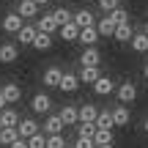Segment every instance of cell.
<instances>
[{
  "label": "cell",
  "mask_w": 148,
  "mask_h": 148,
  "mask_svg": "<svg viewBox=\"0 0 148 148\" xmlns=\"http://www.w3.org/2000/svg\"><path fill=\"white\" fill-rule=\"evenodd\" d=\"M74 25H77L79 30H85V27H96L99 22H96V14H93V11L79 8V11H74Z\"/></svg>",
  "instance_id": "1"
},
{
  "label": "cell",
  "mask_w": 148,
  "mask_h": 148,
  "mask_svg": "<svg viewBox=\"0 0 148 148\" xmlns=\"http://www.w3.org/2000/svg\"><path fill=\"white\" fill-rule=\"evenodd\" d=\"M134 99H137V88H134L132 79L118 85V101H121V104H129V101H134Z\"/></svg>",
  "instance_id": "2"
},
{
  "label": "cell",
  "mask_w": 148,
  "mask_h": 148,
  "mask_svg": "<svg viewBox=\"0 0 148 148\" xmlns=\"http://www.w3.org/2000/svg\"><path fill=\"white\" fill-rule=\"evenodd\" d=\"M36 27H38V33H49V36L60 30V25H58V19H55V14H41Z\"/></svg>",
  "instance_id": "3"
},
{
  "label": "cell",
  "mask_w": 148,
  "mask_h": 148,
  "mask_svg": "<svg viewBox=\"0 0 148 148\" xmlns=\"http://www.w3.org/2000/svg\"><path fill=\"white\" fill-rule=\"evenodd\" d=\"M30 110L38 112V115H44V112L52 110V99H49L47 93H36V96H33V101H30Z\"/></svg>",
  "instance_id": "4"
},
{
  "label": "cell",
  "mask_w": 148,
  "mask_h": 148,
  "mask_svg": "<svg viewBox=\"0 0 148 148\" xmlns=\"http://www.w3.org/2000/svg\"><path fill=\"white\" fill-rule=\"evenodd\" d=\"M19 137H25V140H30V137H36L38 132H41V126H38L36 121H33V118H22L19 121Z\"/></svg>",
  "instance_id": "5"
},
{
  "label": "cell",
  "mask_w": 148,
  "mask_h": 148,
  "mask_svg": "<svg viewBox=\"0 0 148 148\" xmlns=\"http://www.w3.org/2000/svg\"><path fill=\"white\" fill-rule=\"evenodd\" d=\"M63 126L66 123H63V118H60V112L58 115H47V121H44V134H47V137L49 134H63Z\"/></svg>",
  "instance_id": "6"
},
{
  "label": "cell",
  "mask_w": 148,
  "mask_h": 148,
  "mask_svg": "<svg viewBox=\"0 0 148 148\" xmlns=\"http://www.w3.org/2000/svg\"><path fill=\"white\" fill-rule=\"evenodd\" d=\"M22 19H25V16L16 14V11H14V14H5V19H3V30H5V33H14V36H16V33L25 27V25H22Z\"/></svg>",
  "instance_id": "7"
},
{
  "label": "cell",
  "mask_w": 148,
  "mask_h": 148,
  "mask_svg": "<svg viewBox=\"0 0 148 148\" xmlns=\"http://www.w3.org/2000/svg\"><path fill=\"white\" fill-rule=\"evenodd\" d=\"M112 90H118V82H115L112 77H101L99 82L93 85V93H96V96H110Z\"/></svg>",
  "instance_id": "8"
},
{
  "label": "cell",
  "mask_w": 148,
  "mask_h": 148,
  "mask_svg": "<svg viewBox=\"0 0 148 148\" xmlns=\"http://www.w3.org/2000/svg\"><path fill=\"white\" fill-rule=\"evenodd\" d=\"M99 60H101V55H99V49H96V47H85L82 55H79L82 69H88V66H99Z\"/></svg>",
  "instance_id": "9"
},
{
  "label": "cell",
  "mask_w": 148,
  "mask_h": 148,
  "mask_svg": "<svg viewBox=\"0 0 148 148\" xmlns=\"http://www.w3.org/2000/svg\"><path fill=\"white\" fill-rule=\"evenodd\" d=\"M16 126H19V112L16 110L8 107V110L0 112V129H16Z\"/></svg>",
  "instance_id": "10"
},
{
  "label": "cell",
  "mask_w": 148,
  "mask_h": 148,
  "mask_svg": "<svg viewBox=\"0 0 148 148\" xmlns=\"http://www.w3.org/2000/svg\"><path fill=\"white\" fill-rule=\"evenodd\" d=\"M44 85H47V88H60V79H63V71L58 69V66H49L47 71H44Z\"/></svg>",
  "instance_id": "11"
},
{
  "label": "cell",
  "mask_w": 148,
  "mask_h": 148,
  "mask_svg": "<svg viewBox=\"0 0 148 148\" xmlns=\"http://www.w3.org/2000/svg\"><path fill=\"white\" fill-rule=\"evenodd\" d=\"M101 77H104V74L99 71V66H88V69H79V82H85V85H96Z\"/></svg>",
  "instance_id": "12"
},
{
  "label": "cell",
  "mask_w": 148,
  "mask_h": 148,
  "mask_svg": "<svg viewBox=\"0 0 148 148\" xmlns=\"http://www.w3.org/2000/svg\"><path fill=\"white\" fill-rule=\"evenodd\" d=\"M16 58H19V49H16V44H11V41L0 44V63H14Z\"/></svg>",
  "instance_id": "13"
},
{
  "label": "cell",
  "mask_w": 148,
  "mask_h": 148,
  "mask_svg": "<svg viewBox=\"0 0 148 148\" xmlns=\"http://www.w3.org/2000/svg\"><path fill=\"white\" fill-rule=\"evenodd\" d=\"M96 30H99V36L101 38H110V36H115V30H118V25H115V22H112L110 19V16H101V19H99V25H96Z\"/></svg>",
  "instance_id": "14"
},
{
  "label": "cell",
  "mask_w": 148,
  "mask_h": 148,
  "mask_svg": "<svg viewBox=\"0 0 148 148\" xmlns=\"http://www.w3.org/2000/svg\"><path fill=\"white\" fill-rule=\"evenodd\" d=\"M36 36H38V27L36 25H25L19 33H16V41H19V44H30V47H33Z\"/></svg>",
  "instance_id": "15"
},
{
  "label": "cell",
  "mask_w": 148,
  "mask_h": 148,
  "mask_svg": "<svg viewBox=\"0 0 148 148\" xmlns=\"http://www.w3.org/2000/svg\"><path fill=\"white\" fill-rule=\"evenodd\" d=\"M96 118H99V110L85 101V104L79 107V123H96Z\"/></svg>",
  "instance_id": "16"
},
{
  "label": "cell",
  "mask_w": 148,
  "mask_h": 148,
  "mask_svg": "<svg viewBox=\"0 0 148 148\" xmlns=\"http://www.w3.org/2000/svg\"><path fill=\"white\" fill-rule=\"evenodd\" d=\"M79 88V74H63V79H60V90L63 93H74V90Z\"/></svg>",
  "instance_id": "17"
},
{
  "label": "cell",
  "mask_w": 148,
  "mask_h": 148,
  "mask_svg": "<svg viewBox=\"0 0 148 148\" xmlns=\"http://www.w3.org/2000/svg\"><path fill=\"white\" fill-rule=\"evenodd\" d=\"M99 30L96 27H85V30H79V41L85 44V47H96V41H99Z\"/></svg>",
  "instance_id": "18"
},
{
  "label": "cell",
  "mask_w": 148,
  "mask_h": 148,
  "mask_svg": "<svg viewBox=\"0 0 148 148\" xmlns=\"http://www.w3.org/2000/svg\"><path fill=\"white\" fill-rule=\"evenodd\" d=\"M38 8H41V5L33 3V0H19V8H16V14H22V16L27 19V16H36Z\"/></svg>",
  "instance_id": "19"
},
{
  "label": "cell",
  "mask_w": 148,
  "mask_h": 148,
  "mask_svg": "<svg viewBox=\"0 0 148 148\" xmlns=\"http://www.w3.org/2000/svg\"><path fill=\"white\" fill-rule=\"evenodd\" d=\"M129 44H132L134 52H148V33H145V30H143V33H134Z\"/></svg>",
  "instance_id": "20"
},
{
  "label": "cell",
  "mask_w": 148,
  "mask_h": 148,
  "mask_svg": "<svg viewBox=\"0 0 148 148\" xmlns=\"http://www.w3.org/2000/svg\"><path fill=\"white\" fill-rule=\"evenodd\" d=\"M60 118H63L66 126H71V123H79V110H77V107H69V104H66L63 110H60Z\"/></svg>",
  "instance_id": "21"
},
{
  "label": "cell",
  "mask_w": 148,
  "mask_h": 148,
  "mask_svg": "<svg viewBox=\"0 0 148 148\" xmlns=\"http://www.w3.org/2000/svg\"><path fill=\"white\" fill-rule=\"evenodd\" d=\"M112 121H115V126H126V123H129V110H126V104H118L115 110H112Z\"/></svg>",
  "instance_id": "22"
},
{
  "label": "cell",
  "mask_w": 148,
  "mask_h": 148,
  "mask_svg": "<svg viewBox=\"0 0 148 148\" xmlns=\"http://www.w3.org/2000/svg\"><path fill=\"white\" fill-rule=\"evenodd\" d=\"M58 33H60L63 41H79V27L74 25V22H71V25H66V27H60Z\"/></svg>",
  "instance_id": "23"
},
{
  "label": "cell",
  "mask_w": 148,
  "mask_h": 148,
  "mask_svg": "<svg viewBox=\"0 0 148 148\" xmlns=\"http://www.w3.org/2000/svg\"><path fill=\"white\" fill-rule=\"evenodd\" d=\"M19 140V129H0V145H14Z\"/></svg>",
  "instance_id": "24"
},
{
  "label": "cell",
  "mask_w": 148,
  "mask_h": 148,
  "mask_svg": "<svg viewBox=\"0 0 148 148\" xmlns=\"http://www.w3.org/2000/svg\"><path fill=\"white\" fill-rule=\"evenodd\" d=\"M49 47H52V36H49V33H38L36 41H33V49H38V52H47Z\"/></svg>",
  "instance_id": "25"
},
{
  "label": "cell",
  "mask_w": 148,
  "mask_h": 148,
  "mask_svg": "<svg viewBox=\"0 0 148 148\" xmlns=\"http://www.w3.org/2000/svg\"><path fill=\"white\" fill-rule=\"evenodd\" d=\"M96 126H99V129H110V132H112V126H115V121H112V112H110V110H101L99 118H96Z\"/></svg>",
  "instance_id": "26"
},
{
  "label": "cell",
  "mask_w": 148,
  "mask_h": 148,
  "mask_svg": "<svg viewBox=\"0 0 148 148\" xmlns=\"http://www.w3.org/2000/svg\"><path fill=\"white\" fill-rule=\"evenodd\" d=\"M52 14H55V19H58L60 27H66V25H71V22H74V14H71L69 8H55Z\"/></svg>",
  "instance_id": "27"
},
{
  "label": "cell",
  "mask_w": 148,
  "mask_h": 148,
  "mask_svg": "<svg viewBox=\"0 0 148 148\" xmlns=\"http://www.w3.org/2000/svg\"><path fill=\"white\" fill-rule=\"evenodd\" d=\"M99 126L96 123H77V137H96Z\"/></svg>",
  "instance_id": "28"
},
{
  "label": "cell",
  "mask_w": 148,
  "mask_h": 148,
  "mask_svg": "<svg viewBox=\"0 0 148 148\" xmlns=\"http://www.w3.org/2000/svg\"><path fill=\"white\" fill-rule=\"evenodd\" d=\"M3 93H5V99H8V104H11V101H19L22 90H19V85L8 82V85H3Z\"/></svg>",
  "instance_id": "29"
},
{
  "label": "cell",
  "mask_w": 148,
  "mask_h": 148,
  "mask_svg": "<svg viewBox=\"0 0 148 148\" xmlns=\"http://www.w3.org/2000/svg\"><path fill=\"white\" fill-rule=\"evenodd\" d=\"M132 36H134V33H132V25H118V30H115V36H112V38H115V41H132Z\"/></svg>",
  "instance_id": "30"
},
{
  "label": "cell",
  "mask_w": 148,
  "mask_h": 148,
  "mask_svg": "<svg viewBox=\"0 0 148 148\" xmlns=\"http://www.w3.org/2000/svg\"><path fill=\"white\" fill-rule=\"evenodd\" d=\"M107 16H110L115 25H129V11L126 8H115L112 14H107Z\"/></svg>",
  "instance_id": "31"
},
{
  "label": "cell",
  "mask_w": 148,
  "mask_h": 148,
  "mask_svg": "<svg viewBox=\"0 0 148 148\" xmlns=\"http://www.w3.org/2000/svg\"><path fill=\"white\" fill-rule=\"evenodd\" d=\"M93 140H96V148H99V145H112V132H110V129H99Z\"/></svg>",
  "instance_id": "32"
},
{
  "label": "cell",
  "mask_w": 148,
  "mask_h": 148,
  "mask_svg": "<svg viewBox=\"0 0 148 148\" xmlns=\"http://www.w3.org/2000/svg\"><path fill=\"white\" fill-rule=\"evenodd\" d=\"M99 8L104 14H112L115 8H121V0H99Z\"/></svg>",
  "instance_id": "33"
},
{
  "label": "cell",
  "mask_w": 148,
  "mask_h": 148,
  "mask_svg": "<svg viewBox=\"0 0 148 148\" xmlns=\"http://www.w3.org/2000/svg\"><path fill=\"white\" fill-rule=\"evenodd\" d=\"M47 148H66L63 134H49V137H47Z\"/></svg>",
  "instance_id": "34"
},
{
  "label": "cell",
  "mask_w": 148,
  "mask_h": 148,
  "mask_svg": "<svg viewBox=\"0 0 148 148\" xmlns=\"http://www.w3.org/2000/svg\"><path fill=\"white\" fill-rule=\"evenodd\" d=\"M27 143H30V148H47V134H44V132H38L36 137H30Z\"/></svg>",
  "instance_id": "35"
},
{
  "label": "cell",
  "mask_w": 148,
  "mask_h": 148,
  "mask_svg": "<svg viewBox=\"0 0 148 148\" xmlns=\"http://www.w3.org/2000/svg\"><path fill=\"white\" fill-rule=\"evenodd\" d=\"M74 148H96V140L93 137H77Z\"/></svg>",
  "instance_id": "36"
},
{
  "label": "cell",
  "mask_w": 148,
  "mask_h": 148,
  "mask_svg": "<svg viewBox=\"0 0 148 148\" xmlns=\"http://www.w3.org/2000/svg\"><path fill=\"white\" fill-rule=\"evenodd\" d=\"M8 148H30V143H27V140H25V137H19V140H16V143H14V145H8Z\"/></svg>",
  "instance_id": "37"
},
{
  "label": "cell",
  "mask_w": 148,
  "mask_h": 148,
  "mask_svg": "<svg viewBox=\"0 0 148 148\" xmlns=\"http://www.w3.org/2000/svg\"><path fill=\"white\" fill-rule=\"evenodd\" d=\"M5 104H8V99H5L3 88H0V112H3V110H8V107H5Z\"/></svg>",
  "instance_id": "38"
},
{
  "label": "cell",
  "mask_w": 148,
  "mask_h": 148,
  "mask_svg": "<svg viewBox=\"0 0 148 148\" xmlns=\"http://www.w3.org/2000/svg\"><path fill=\"white\" fill-rule=\"evenodd\" d=\"M33 3H38V5H47V3H49V0H33Z\"/></svg>",
  "instance_id": "39"
},
{
  "label": "cell",
  "mask_w": 148,
  "mask_h": 148,
  "mask_svg": "<svg viewBox=\"0 0 148 148\" xmlns=\"http://www.w3.org/2000/svg\"><path fill=\"white\" fill-rule=\"evenodd\" d=\"M143 129H145V132H148V118H145V121H143Z\"/></svg>",
  "instance_id": "40"
},
{
  "label": "cell",
  "mask_w": 148,
  "mask_h": 148,
  "mask_svg": "<svg viewBox=\"0 0 148 148\" xmlns=\"http://www.w3.org/2000/svg\"><path fill=\"white\" fill-rule=\"evenodd\" d=\"M143 74H145V79H148V63H145V69H143Z\"/></svg>",
  "instance_id": "41"
},
{
  "label": "cell",
  "mask_w": 148,
  "mask_h": 148,
  "mask_svg": "<svg viewBox=\"0 0 148 148\" xmlns=\"http://www.w3.org/2000/svg\"><path fill=\"white\" fill-rule=\"evenodd\" d=\"M99 148H112V145H99Z\"/></svg>",
  "instance_id": "42"
},
{
  "label": "cell",
  "mask_w": 148,
  "mask_h": 148,
  "mask_svg": "<svg viewBox=\"0 0 148 148\" xmlns=\"http://www.w3.org/2000/svg\"><path fill=\"white\" fill-rule=\"evenodd\" d=\"M145 33H148V22H145Z\"/></svg>",
  "instance_id": "43"
},
{
  "label": "cell",
  "mask_w": 148,
  "mask_h": 148,
  "mask_svg": "<svg viewBox=\"0 0 148 148\" xmlns=\"http://www.w3.org/2000/svg\"><path fill=\"white\" fill-rule=\"evenodd\" d=\"M66 148H74V145H66Z\"/></svg>",
  "instance_id": "44"
}]
</instances>
